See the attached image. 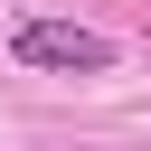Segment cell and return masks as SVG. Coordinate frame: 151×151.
Masks as SVG:
<instances>
[{
  "label": "cell",
  "instance_id": "cell-1",
  "mask_svg": "<svg viewBox=\"0 0 151 151\" xmlns=\"http://www.w3.org/2000/svg\"><path fill=\"white\" fill-rule=\"evenodd\" d=\"M9 57L19 66H57V76H94V66H113V38H94L76 19H28L9 38Z\"/></svg>",
  "mask_w": 151,
  "mask_h": 151
}]
</instances>
